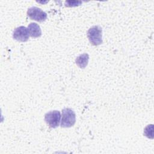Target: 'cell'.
Masks as SVG:
<instances>
[{
    "label": "cell",
    "instance_id": "cell-1",
    "mask_svg": "<svg viewBox=\"0 0 154 154\" xmlns=\"http://www.w3.org/2000/svg\"><path fill=\"white\" fill-rule=\"evenodd\" d=\"M87 37L90 43L98 46L102 43V29L99 25L91 26L87 31Z\"/></svg>",
    "mask_w": 154,
    "mask_h": 154
},
{
    "label": "cell",
    "instance_id": "cell-5",
    "mask_svg": "<svg viewBox=\"0 0 154 154\" xmlns=\"http://www.w3.org/2000/svg\"><path fill=\"white\" fill-rule=\"evenodd\" d=\"M29 32L28 28L23 26H20L14 29L13 33L14 39L19 42H26L29 38Z\"/></svg>",
    "mask_w": 154,
    "mask_h": 154
},
{
    "label": "cell",
    "instance_id": "cell-8",
    "mask_svg": "<svg viewBox=\"0 0 154 154\" xmlns=\"http://www.w3.org/2000/svg\"><path fill=\"white\" fill-rule=\"evenodd\" d=\"M82 1H66L65 2V6L67 7H74L80 5Z\"/></svg>",
    "mask_w": 154,
    "mask_h": 154
},
{
    "label": "cell",
    "instance_id": "cell-4",
    "mask_svg": "<svg viewBox=\"0 0 154 154\" xmlns=\"http://www.w3.org/2000/svg\"><path fill=\"white\" fill-rule=\"evenodd\" d=\"M27 15L31 19L39 22L45 21L47 18V14L37 7H31L28 8Z\"/></svg>",
    "mask_w": 154,
    "mask_h": 154
},
{
    "label": "cell",
    "instance_id": "cell-2",
    "mask_svg": "<svg viewBox=\"0 0 154 154\" xmlns=\"http://www.w3.org/2000/svg\"><path fill=\"white\" fill-rule=\"evenodd\" d=\"M76 122V114L70 108H64L62 110L61 126L62 128H70Z\"/></svg>",
    "mask_w": 154,
    "mask_h": 154
},
{
    "label": "cell",
    "instance_id": "cell-6",
    "mask_svg": "<svg viewBox=\"0 0 154 154\" xmlns=\"http://www.w3.org/2000/svg\"><path fill=\"white\" fill-rule=\"evenodd\" d=\"M29 34L33 38H37L42 35V30L40 26L36 23H31L28 26Z\"/></svg>",
    "mask_w": 154,
    "mask_h": 154
},
{
    "label": "cell",
    "instance_id": "cell-7",
    "mask_svg": "<svg viewBox=\"0 0 154 154\" xmlns=\"http://www.w3.org/2000/svg\"><path fill=\"white\" fill-rule=\"evenodd\" d=\"M89 60V55L88 54H83L76 57L75 60L76 64L81 69H84L88 64Z\"/></svg>",
    "mask_w": 154,
    "mask_h": 154
},
{
    "label": "cell",
    "instance_id": "cell-3",
    "mask_svg": "<svg viewBox=\"0 0 154 154\" xmlns=\"http://www.w3.org/2000/svg\"><path fill=\"white\" fill-rule=\"evenodd\" d=\"M61 120L60 112L57 110L51 111L45 115V121L51 128H56L60 125Z\"/></svg>",
    "mask_w": 154,
    "mask_h": 154
}]
</instances>
